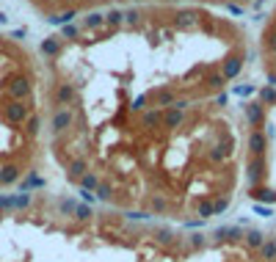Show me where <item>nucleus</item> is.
Segmentation results:
<instances>
[{"mask_svg":"<svg viewBox=\"0 0 276 262\" xmlns=\"http://www.w3.org/2000/svg\"><path fill=\"white\" fill-rule=\"evenodd\" d=\"M257 0H30V6L39 14H44V19L55 22V19H66L75 22L80 14L102 11V8H127V6H232L243 8L252 6Z\"/></svg>","mask_w":276,"mask_h":262,"instance_id":"3","label":"nucleus"},{"mask_svg":"<svg viewBox=\"0 0 276 262\" xmlns=\"http://www.w3.org/2000/svg\"><path fill=\"white\" fill-rule=\"evenodd\" d=\"M39 53L44 135H58L227 97L254 47L238 19L213 8L127 6L64 25Z\"/></svg>","mask_w":276,"mask_h":262,"instance_id":"1","label":"nucleus"},{"mask_svg":"<svg viewBox=\"0 0 276 262\" xmlns=\"http://www.w3.org/2000/svg\"><path fill=\"white\" fill-rule=\"evenodd\" d=\"M257 61L271 89H276V3L265 14V22L257 36Z\"/></svg>","mask_w":276,"mask_h":262,"instance_id":"4","label":"nucleus"},{"mask_svg":"<svg viewBox=\"0 0 276 262\" xmlns=\"http://www.w3.org/2000/svg\"><path fill=\"white\" fill-rule=\"evenodd\" d=\"M243 114V168L246 196L276 204V89H263L240 102Z\"/></svg>","mask_w":276,"mask_h":262,"instance_id":"2","label":"nucleus"}]
</instances>
